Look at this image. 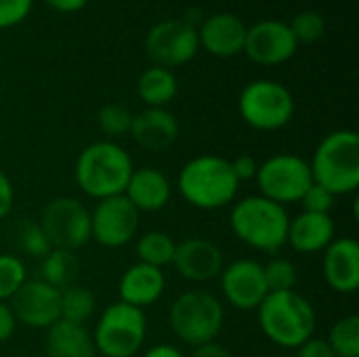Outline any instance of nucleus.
I'll list each match as a JSON object with an SVG mask.
<instances>
[{
  "label": "nucleus",
  "instance_id": "39",
  "mask_svg": "<svg viewBox=\"0 0 359 357\" xmlns=\"http://www.w3.org/2000/svg\"><path fill=\"white\" fill-rule=\"evenodd\" d=\"M15 328H17V320L11 311V305L0 301V345L15 335Z\"/></svg>",
  "mask_w": 359,
  "mask_h": 357
},
{
  "label": "nucleus",
  "instance_id": "42",
  "mask_svg": "<svg viewBox=\"0 0 359 357\" xmlns=\"http://www.w3.org/2000/svg\"><path fill=\"white\" fill-rule=\"evenodd\" d=\"M143 357H185L181 353V349H177L175 345H168V343H162V345H156L151 349H147Z\"/></svg>",
  "mask_w": 359,
  "mask_h": 357
},
{
  "label": "nucleus",
  "instance_id": "3",
  "mask_svg": "<svg viewBox=\"0 0 359 357\" xmlns=\"http://www.w3.org/2000/svg\"><path fill=\"white\" fill-rule=\"evenodd\" d=\"M181 198L200 210H219L238 196L240 181L231 170V162L223 156L204 154L191 158L177 177Z\"/></svg>",
  "mask_w": 359,
  "mask_h": 357
},
{
  "label": "nucleus",
  "instance_id": "15",
  "mask_svg": "<svg viewBox=\"0 0 359 357\" xmlns=\"http://www.w3.org/2000/svg\"><path fill=\"white\" fill-rule=\"evenodd\" d=\"M221 292L229 305L242 311H255L269 295L263 263L255 259H238L221 271Z\"/></svg>",
  "mask_w": 359,
  "mask_h": 357
},
{
  "label": "nucleus",
  "instance_id": "5",
  "mask_svg": "<svg viewBox=\"0 0 359 357\" xmlns=\"http://www.w3.org/2000/svg\"><path fill=\"white\" fill-rule=\"evenodd\" d=\"M313 183L334 196L355 194L359 187V135L339 128L326 135L309 162Z\"/></svg>",
  "mask_w": 359,
  "mask_h": 357
},
{
  "label": "nucleus",
  "instance_id": "25",
  "mask_svg": "<svg viewBox=\"0 0 359 357\" xmlns=\"http://www.w3.org/2000/svg\"><path fill=\"white\" fill-rule=\"evenodd\" d=\"M42 271V282H46L48 286L57 288V290H65L69 286H74L78 282L80 276V263L76 259V255L72 250H61V248H53L40 265Z\"/></svg>",
  "mask_w": 359,
  "mask_h": 357
},
{
  "label": "nucleus",
  "instance_id": "11",
  "mask_svg": "<svg viewBox=\"0 0 359 357\" xmlns=\"http://www.w3.org/2000/svg\"><path fill=\"white\" fill-rule=\"evenodd\" d=\"M198 25L189 19H164L149 27L145 36V53L154 65L175 69L189 63L198 50Z\"/></svg>",
  "mask_w": 359,
  "mask_h": 357
},
{
  "label": "nucleus",
  "instance_id": "8",
  "mask_svg": "<svg viewBox=\"0 0 359 357\" xmlns=\"http://www.w3.org/2000/svg\"><path fill=\"white\" fill-rule=\"evenodd\" d=\"M238 112L242 120L257 130H280L294 116V97L276 80H255L242 88Z\"/></svg>",
  "mask_w": 359,
  "mask_h": 357
},
{
  "label": "nucleus",
  "instance_id": "9",
  "mask_svg": "<svg viewBox=\"0 0 359 357\" xmlns=\"http://www.w3.org/2000/svg\"><path fill=\"white\" fill-rule=\"evenodd\" d=\"M257 185L261 196L282 206L301 202L303 194L313 185L309 162L297 154H276L259 164Z\"/></svg>",
  "mask_w": 359,
  "mask_h": 357
},
{
  "label": "nucleus",
  "instance_id": "37",
  "mask_svg": "<svg viewBox=\"0 0 359 357\" xmlns=\"http://www.w3.org/2000/svg\"><path fill=\"white\" fill-rule=\"evenodd\" d=\"M297 357H337L332 353L330 345L326 343V339H316L311 337L309 341H305L301 347H297Z\"/></svg>",
  "mask_w": 359,
  "mask_h": 357
},
{
  "label": "nucleus",
  "instance_id": "41",
  "mask_svg": "<svg viewBox=\"0 0 359 357\" xmlns=\"http://www.w3.org/2000/svg\"><path fill=\"white\" fill-rule=\"evenodd\" d=\"M191 357H231L229 349L223 347L221 343L212 341V343H206V345H200V347H194V353Z\"/></svg>",
  "mask_w": 359,
  "mask_h": 357
},
{
  "label": "nucleus",
  "instance_id": "34",
  "mask_svg": "<svg viewBox=\"0 0 359 357\" xmlns=\"http://www.w3.org/2000/svg\"><path fill=\"white\" fill-rule=\"evenodd\" d=\"M34 0H0V29L19 25L32 13Z\"/></svg>",
  "mask_w": 359,
  "mask_h": 357
},
{
  "label": "nucleus",
  "instance_id": "30",
  "mask_svg": "<svg viewBox=\"0 0 359 357\" xmlns=\"http://www.w3.org/2000/svg\"><path fill=\"white\" fill-rule=\"evenodd\" d=\"M15 242H17V248L34 259H44L53 246L44 234V229L40 227L38 221H23L19 227H17V234H15Z\"/></svg>",
  "mask_w": 359,
  "mask_h": 357
},
{
  "label": "nucleus",
  "instance_id": "29",
  "mask_svg": "<svg viewBox=\"0 0 359 357\" xmlns=\"http://www.w3.org/2000/svg\"><path fill=\"white\" fill-rule=\"evenodd\" d=\"M130 124H133V112L122 103H107L97 114V126L109 139L128 135Z\"/></svg>",
  "mask_w": 359,
  "mask_h": 357
},
{
  "label": "nucleus",
  "instance_id": "24",
  "mask_svg": "<svg viewBox=\"0 0 359 357\" xmlns=\"http://www.w3.org/2000/svg\"><path fill=\"white\" fill-rule=\"evenodd\" d=\"M179 90V82L172 69L149 65L137 80V95L147 107H166Z\"/></svg>",
  "mask_w": 359,
  "mask_h": 357
},
{
  "label": "nucleus",
  "instance_id": "21",
  "mask_svg": "<svg viewBox=\"0 0 359 357\" xmlns=\"http://www.w3.org/2000/svg\"><path fill=\"white\" fill-rule=\"evenodd\" d=\"M170 196H172V185L168 177L154 166L135 168L124 189V198L139 213L162 210L170 202Z\"/></svg>",
  "mask_w": 359,
  "mask_h": 357
},
{
  "label": "nucleus",
  "instance_id": "35",
  "mask_svg": "<svg viewBox=\"0 0 359 357\" xmlns=\"http://www.w3.org/2000/svg\"><path fill=\"white\" fill-rule=\"evenodd\" d=\"M334 200L337 196L330 194L328 189H324L322 185L313 183L301 198V204H303V210L307 213H324V215H330L332 206H334Z\"/></svg>",
  "mask_w": 359,
  "mask_h": 357
},
{
  "label": "nucleus",
  "instance_id": "13",
  "mask_svg": "<svg viewBox=\"0 0 359 357\" xmlns=\"http://www.w3.org/2000/svg\"><path fill=\"white\" fill-rule=\"evenodd\" d=\"M299 50V42L290 25L280 19H263L246 29L244 55L263 67H273L290 61Z\"/></svg>",
  "mask_w": 359,
  "mask_h": 357
},
{
  "label": "nucleus",
  "instance_id": "22",
  "mask_svg": "<svg viewBox=\"0 0 359 357\" xmlns=\"http://www.w3.org/2000/svg\"><path fill=\"white\" fill-rule=\"evenodd\" d=\"M166 290V276L162 269L145 265V263H135L130 265L120 282H118V295L120 301L139 309H145L160 301V297Z\"/></svg>",
  "mask_w": 359,
  "mask_h": 357
},
{
  "label": "nucleus",
  "instance_id": "4",
  "mask_svg": "<svg viewBox=\"0 0 359 357\" xmlns=\"http://www.w3.org/2000/svg\"><path fill=\"white\" fill-rule=\"evenodd\" d=\"M263 335L282 349H297L316 332V309L297 290L269 292L257 307Z\"/></svg>",
  "mask_w": 359,
  "mask_h": 357
},
{
  "label": "nucleus",
  "instance_id": "16",
  "mask_svg": "<svg viewBox=\"0 0 359 357\" xmlns=\"http://www.w3.org/2000/svg\"><path fill=\"white\" fill-rule=\"evenodd\" d=\"M172 267L177 274L194 284H202L221 276L225 261L221 248L206 238H187L177 244Z\"/></svg>",
  "mask_w": 359,
  "mask_h": 357
},
{
  "label": "nucleus",
  "instance_id": "33",
  "mask_svg": "<svg viewBox=\"0 0 359 357\" xmlns=\"http://www.w3.org/2000/svg\"><path fill=\"white\" fill-rule=\"evenodd\" d=\"M288 25H290V32L297 38L299 46L301 44L318 42L324 36V32H326V19H324V15L318 13V11H309V8L297 13L294 19Z\"/></svg>",
  "mask_w": 359,
  "mask_h": 357
},
{
  "label": "nucleus",
  "instance_id": "17",
  "mask_svg": "<svg viewBox=\"0 0 359 357\" xmlns=\"http://www.w3.org/2000/svg\"><path fill=\"white\" fill-rule=\"evenodd\" d=\"M200 48H204L212 57H236L244 53V40L248 25L236 13H212L196 27Z\"/></svg>",
  "mask_w": 359,
  "mask_h": 357
},
{
  "label": "nucleus",
  "instance_id": "19",
  "mask_svg": "<svg viewBox=\"0 0 359 357\" xmlns=\"http://www.w3.org/2000/svg\"><path fill=\"white\" fill-rule=\"evenodd\" d=\"M128 135L147 151H164L179 139V120L166 107H145L133 114Z\"/></svg>",
  "mask_w": 359,
  "mask_h": 357
},
{
  "label": "nucleus",
  "instance_id": "14",
  "mask_svg": "<svg viewBox=\"0 0 359 357\" xmlns=\"http://www.w3.org/2000/svg\"><path fill=\"white\" fill-rule=\"evenodd\" d=\"M8 305L17 324L34 330H46L61 320V290L42 280H25Z\"/></svg>",
  "mask_w": 359,
  "mask_h": 357
},
{
  "label": "nucleus",
  "instance_id": "12",
  "mask_svg": "<svg viewBox=\"0 0 359 357\" xmlns=\"http://www.w3.org/2000/svg\"><path fill=\"white\" fill-rule=\"evenodd\" d=\"M141 213L122 196L99 200L90 213V240L103 248H122L137 238Z\"/></svg>",
  "mask_w": 359,
  "mask_h": 357
},
{
  "label": "nucleus",
  "instance_id": "23",
  "mask_svg": "<svg viewBox=\"0 0 359 357\" xmlns=\"http://www.w3.org/2000/svg\"><path fill=\"white\" fill-rule=\"evenodd\" d=\"M44 349L48 357H95V341L86 326L57 320L46 328Z\"/></svg>",
  "mask_w": 359,
  "mask_h": 357
},
{
  "label": "nucleus",
  "instance_id": "2",
  "mask_svg": "<svg viewBox=\"0 0 359 357\" xmlns=\"http://www.w3.org/2000/svg\"><path fill=\"white\" fill-rule=\"evenodd\" d=\"M290 215L286 206L259 196L238 200L229 213L233 236L252 250L276 255L286 246Z\"/></svg>",
  "mask_w": 359,
  "mask_h": 357
},
{
  "label": "nucleus",
  "instance_id": "40",
  "mask_svg": "<svg viewBox=\"0 0 359 357\" xmlns=\"http://www.w3.org/2000/svg\"><path fill=\"white\" fill-rule=\"evenodd\" d=\"M53 11H57V13H63V15H72V13H78V11H82L86 4H88V0H44Z\"/></svg>",
  "mask_w": 359,
  "mask_h": 357
},
{
  "label": "nucleus",
  "instance_id": "38",
  "mask_svg": "<svg viewBox=\"0 0 359 357\" xmlns=\"http://www.w3.org/2000/svg\"><path fill=\"white\" fill-rule=\"evenodd\" d=\"M15 204V189L11 179L6 177V173L0 170V219H4Z\"/></svg>",
  "mask_w": 359,
  "mask_h": 357
},
{
  "label": "nucleus",
  "instance_id": "31",
  "mask_svg": "<svg viewBox=\"0 0 359 357\" xmlns=\"http://www.w3.org/2000/svg\"><path fill=\"white\" fill-rule=\"evenodd\" d=\"M27 269L17 255H0V301L8 303L13 295L25 284Z\"/></svg>",
  "mask_w": 359,
  "mask_h": 357
},
{
  "label": "nucleus",
  "instance_id": "28",
  "mask_svg": "<svg viewBox=\"0 0 359 357\" xmlns=\"http://www.w3.org/2000/svg\"><path fill=\"white\" fill-rule=\"evenodd\" d=\"M326 343L337 357H359V316L351 314L337 320Z\"/></svg>",
  "mask_w": 359,
  "mask_h": 357
},
{
  "label": "nucleus",
  "instance_id": "6",
  "mask_svg": "<svg viewBox=\"0 0 359 357\" xmlns=\"http://www.w3.org/2000/svg\"><path fill=\"white\" fill-rule=\"evenodd\" d=\"M168 326L189 347L212 343L225 326L223 303L208 290H187L170 305Z\"/></svg>",
  "mask_w": 359,
  "mask_h": 357
},
{
  "label": "nucleus",
  "instance_id": "26",
  "mask_svg": "<svg viewBox=\"0 0 359 357\" xmlns=\"http://www.w3.org/2000/svg\"><path fill=\"white\" fill-rule=\"evenodd\" d=\"M175 248H177V242L166 231H145L137 238V244H135L139 263H145L158 269L172 265Z\"/></svg>",
  "mask_w": 359,
  "mask_h": 357
},
{
  "label": "nucleus",
  "instance_id": "7",
  "mask_svg": "<svg viewBox=\"0 0 359 357\" xmlns=\"http://www.w3.org/2000/svg\"><path fill=\"white\" fill-rule=\"evenodd\" d=\"M147 337L145 311L122 301L111 303L99 318L93 341L97 353L103 357L137 356Z\"/></svg>",
  "mask_w": 359,
  "mask_h": 357
},
{
  "label": "nucleus",
  "instance_id": "27",
  "mask_svg": "<svg viewBox=\"0 0 359 357\" xmlns=\"http://www.w3.org/2000/svg\"><path fill=\"white\" fill-rule=\"evenodd\" d=\"M95 309H97V301L88 288L74 284L61 290V320L86 326Z\"/></svg>",
  "mask_w": 359,
  "mask_h": 357
},
{
  "label": "nucleus",
  "instance_id": "32",
  "mask_svg": "<svg viewBox=\"0 0 359 357\" xmlns=\"http://www.w3.org/2000/svg\"><path fill=\"white\" fill-rule=\"evenodd\" d=\"M265 282L269 292H284V290H294L299 282V271L297 265L288 259H271L267 265H263Z\"/></svg>",
  "mask_w": 359,
  "mask_h": 357
},
{
  "label": "nucleus",
  "instance_id": "18",
  "mask_svg": "<svg viewBox=\"0 0 359 357\" xmlns=\"http://www.w3.org/2000/svg\"><path fill=\"white\" fill-rule=\"evenodd\" d=\"M322 274L339 295H353L359 288V244L353 238H334L324 250Z\"/></svg>",
  "mask_w": 359,
  "mask_h": 357
},
{
  "label": "nucleus",
  "instance_id": "10",
  "mask_svg": "<svg viewBox=\"0 0 359 357\" xmlns=\"http://www.w3.org/2000/svg\"><path fill=\"white\" fill-rule=\"evenodd\" d=\"M38 223L53 248L76 252L90 240V210L69 196L53 198L44 206Z\"/></svg>",
  "mask_w": 359,
  "mask_h": 357
},
{
  "label": "nucleus",
  "instance_id": "1",
  "mask_svg": "<svg viewBox=\"0 0 359 357\" xmlns=\"http://www.w3.org/2000/svg\"><path fill=\"white\" fill-rule=\"evenodd\" d=\"M135 170L130 154L116 141H95L86 145L76 160L74 175L78 187L99 200L122 196Z\"/></svg>",
  "mask_w": 359,
  "mask_h": 357
},
{
  "label": "nucleus",
  "instance_id": "36",
  "mask_svg": "<svg viewBox=\"0 0 359 357\" xmlns=\"http://www.w3.org/2000/svg\"><path fill=\"white\" fill-rule=\"evenodd\" d=\"M229 162H231V170H233V175H236V179H238L240 183H242V181H250V179L257 177L259 162H257L255 156L242 154V156H238V158H233V160H229Z\"/></svg>",
  "mask_w": 359,
  "mask_h": 357
},
{
  "label": "nucleus",
  "instance_id": "20",
  "mask_svg": "<svg viewBox=\"0 0 359 357\" xmlns=\"http://www.w3.org/2000/svg\"><path fill=\"white\" fill-rule=\"evenodd\" d=\"M337 227L334 219L324 213H299L290 219L286 244L299 255H316L324 252L334 240Z\"/></svg>",
  "mask_w": 359,
  "mask_h": 357
}]
</instances>
